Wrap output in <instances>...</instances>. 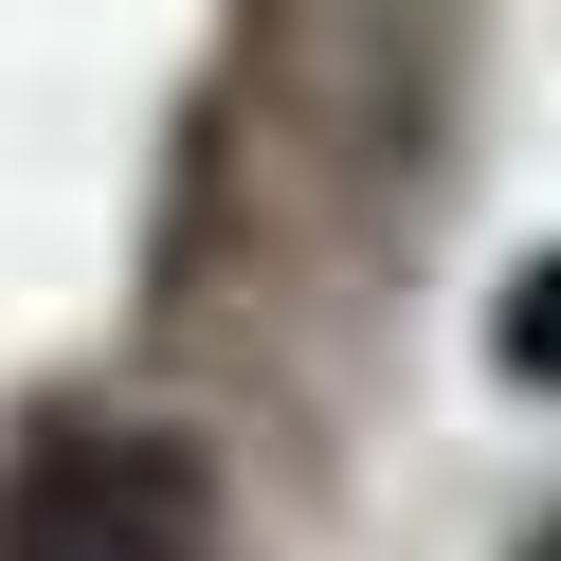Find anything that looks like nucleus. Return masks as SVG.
Listing matches in <instances>:
<instances>
[{
    "instance_id": "nucleus-1",
    "label": "nucleus",
    "mask_w": 561,
    "mask_h": 561,
    "mask_svg": "<svg viewBox=\"0 0 561 561\" xmlns=\"http://www.w3.org/2000/svg\"><path fill=\"white\" fill-rule=\"evenodd\" d=\"M0 561H218V471L146 416H55L0 471Z\"/></svg>"
},
{
    "instance_id": "nucleus-3",
    "label": "nucleus",
    "mask_w": 561,
    "mask_h": 561,
    "mask_svg": "<svg viewBox=\"0 0 561 561\" xmlns=\"http://www.w3.org/2000/svg\"><path fill=\"white\" fill-rule=\"evenodd\" d=\"M525 561H561V525H543V543H525Z\"/></svg>"
},
{
    "instance_id": "nucleus-2",
    "label": "nucleus",
    "mask_w": 561,
    "mask_h": 561,
    "mask_svg": "<svg viewBox=\"0 0 561 561\" xmlns=\"http://www.w3.org/2000/svg\"><path fill=\"white\" fill-rule=\"evenodd\" d=\"M507 363L561 380V272H525V290H507Z\"/></svg>"
}]
</instances>
